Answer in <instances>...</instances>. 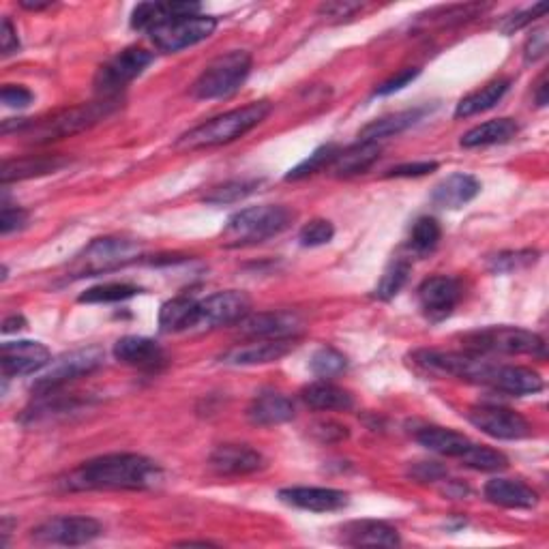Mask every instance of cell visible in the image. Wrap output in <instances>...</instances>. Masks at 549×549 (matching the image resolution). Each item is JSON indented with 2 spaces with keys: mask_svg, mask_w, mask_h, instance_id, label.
Masks as SVG:
<instances>
[{
  "mask_svg": "<svg viewBox=\"0 0 549 549\" xmlns=\"http://www.w3.org/2000/svg\"><path fill=\"white\" fill-rule=\"evenodd\" d=\"M161 479L163 472L153 459L138 453H112L71 470L65 485L73 492H138L159 485Z\"/></svg>",
  "mask_w": 549,
  "mask_h": 549,
  "instance_id": "obj_1",
  "label": "cell"
},
{
  "mask_svg": "<svg viewBox=\"0 0 549 549\" xmlns=\"http://www.w3.org/2000/svg\"><path fill=\"white\" fill-rule=\"evenodd\" d=\"M269 114H271L269 101H254L249 103V106L230 110L194 129H189L174 142V148L176 151H200V148H215L221 144H230L234 140L243 138L251 129H256Z\"/></svg>",
  "mask_w": 549,
  "mask_h": 549,
  "instance_id": "obj_2",
  "label": "cell"
},
{
  "mask_svg": "<svg viewBox=\"0 0 549 549\" xmlns=\"http://www.w3.org/2000/svg\"><path fill=\"white\" fill-rule=\"evenodd\" d=\"M118 108V97L106 99L99 97L97 101L82 103L76 108H67L56 112L48 118H39V121H22L16 123V129L33 142H52L69 138L73 133H80L84 129H91L93 125L101 123Z\"/></svg>",
  "mask_w": 549,
  "mask_h": 549,
  "instance_id": "obj_3",
  "label": "cell"
},
{
  "mask_svg": "<svg viewBox=\"0 0 549 549\" xmlns=\"http://www.w3.org/2000/svg\"><path fill=\"white\" fill-rule=\"evenodd\" d=\"M292 221L294 211H290L288 206H251V209H245L228 219L224 228V243L228 247L258 245L288 230Z\"/></svg>",
  "mask_w": 549,
  "mask_h": 549,
  "instance_id": "obj_4",
  "label": "cell"
},
{
  "mask_svg": "<svg viewBox=\"0 0 549 549\" xmlns=\"http://www.w3.org/2000/svg\"><path fill=\"white\" fill-rule=\"evenodd\" d=\"M142 258V245L121 236H106V239H95L82 254L69 266V277H95L110 273L116 269H125L127 264L138 262Z\"/></svg>",
  "mask_w": 549,
  "mask_h": 549,
  "instance_id": "obj_5",
  "label": "cell"
},
{
  "mask_svg": "<svg viewBox=\"0 0 549 549\" xmlns=\"http://www.w3.org/2000/svg\"><path fill=\"white\" fill-rule=\"evenodd\" d=\"M251 73V54L232 50L217 56L191 86L196 99H226L245 84Z\"/></svg>",
  "mask_w": 549,
  "mask_h": 549,
  "instance_id": "obj_6",
  "label": "cell"
},
{
  "mask_svg": "<svg viewBox=\"0 0 549 549\" xmlns=\"http://www.w3.org/2000/svg\"><path fill=\"white\" fill-rule=\"evenodd\" d=\"M464 344L477 354H509V356H537L545 359V341L541 335L517 329V326H487V329L464 335Z\"/></svg>",
  "mask_w": 549,
  "mask_h": 549,
  "instance_id": "obj_7",
  "label": "cell"
},
{
  "mask_svg": "<svg viewBox=\"0 0 549 549\" xmlns=\"http://www.w3.org/2000/svg\"><path fill=\"white\" fill-rule=\"evenodd\" d=\"M414 363L438 376H453L472 384L487 387L496 363L483 359L477 352H453V350H417L412 354Z\"/></svg>",
  "mask_w": 549,
  "mask_h": 549,
  "instance_id": "obj_8",
  "label": "cell"
},
{
  "mask_svg": "<svg viewBox=\"0 0 549 549\" xmlns=\"http://www.w3.org/2000/svg\"><path fill=\"white\" fill-rule=\"evenodd\" d=\"M103 361H106V354L97 346L67 352L61 359L52 361L46 372L37 378V382L33 384V393L39 397L61 391L71 380H78L82 376L97 372Z\"/></svg>",
  "mask_w": 549,
  "mask_h": 549,
  "instance_id": "obj_9",
  "label": "cell"
},
{
  "mask_svg": "<svg viewBox=\"0 0 549 549\" xmlns=\"http://www.w3.org/2000/svg\"><path fill=\"white\" fill-rule=\"evenodd\" d=\"M153 63V54L142 48H127L101 65L95 76V91L99 97H118L121 91L142 76L144 69Z\"/></svg>",
  "mask_w": 549,
  "mask_h": 549,
  "instance_id": "obj_10",
  "label": "cell"
},
{
  "mask_svg": "<svg viewBox=\"0 0 549 549\" xmlns=\"http://www.w3.org/2000/svg\"><path fill=\"white\" fill-rule=\"evenodd\" d=\"M217 28V20L211 16H187V18H174L170 22H163L155 26L153 31H148L153 46L161 52H181L185 48L196 46L200 41H206Z\"/></svg>",
  "mask_w": 549,
  "mask_h": 549,
  "instance_id": "obj_11",
  "label": "cell"
},
{
  "mask_svg": "<svg viewBox=\"0 0 549 549\" xmlns=\"http://www.w3.org/2000/svg\"><path fill=\"white\" fill-rule=\"evenodd\" d=\"M101 524L93 517H80V515H65L54 517L43 522L33 530V541L41 545H65L76 547L93 543L101 537Z\"/></svg>",
  "mask_w": 549,
  "mask_h": 549,
  "instance_id": "obj_12",
  "label": "cell"
},
{
  "mask_svg": "<svg viewBox=\"0 0 549 549\" xmlns=\"http://www.w3.org/2000/svg\"><path fill=\"white\" fill-rule=\"evenodd\" d=\"M468 421L496 440H522L532 434L530 423L509 408L500 406H474L466 412Z\"/></svg>",
  "mask_w": 549,
  "mask_h": 549,
  "instance_id": "obj_13",
  "label": "cell"
},
{
  "mask_svg": "<svg viewBox=\"0 0 549 549\" xmlns=\"http://www.w3.org/2000/svg\"><path fill=\"white\" fill-rule=\"evenodd\" d=\"M251 314V299L241 290H226L198 301V326H232Z\"/></svg>",
  "mask_w": 549,
  "mask_h": 549,
  "instance_id": "obj_14",
  "label": "cell"
},
{
  "mask_svg": "<svg viewBox=\"0 0 549 549\" xmlns=\"http://www.w3.org/2000/svg\"><path fill=\"white\" fill-rule=\"evenodd\" d=\"M52 363L50 350L39 344V341H5L3 350H0V367H3V376L20 378L41 372L43 367Z\"/></svg>",
  "mask_w": 549,
  "mask_h": 549,
  "instance_id": "obj_15",
  "label": "cell"
},
{
  "mask_svg": "<svg viewBox=\"0 0 549 549\" xmlns=\"http://www.w3.org/2000/svg\"><path fill=\"white\" fill-rule=\"evenodd\" d=\"M462 299V284L455 277L436 275L419 286V303L423 314L432 320L447 318Z\"/></svg>",
  "mask_w": 549,
  "mask_h": 549,
  "instance_id": "obj_16",
  "label": "cell"
},
{
  "mask_svg": "<svg viewBox=\"0 0 549 549\" xmlns=\"http://www.w3.org/2000/svg\"><path fill=\"white\" fill-rule=\"evenodd\" d=\"M239 326L241 333L251 339H296L303 331V320L290 311H264L249 314Z\"/></svg>",
  "mask_w": 549,
  "mask_h": 549,
  "instance_id": "obj_17",
  "label": "cell"
},
{
  "mask_svg": "<svg viewBox=\"0 0 549 549\" xmlns=\"http://www.w3.org/2000/svg\"><path fill=\"white\" fill-rule=\"evenodd\" d=\"M279 500L290 507L311 511V513H331L348 507V494L333 487H286L279 492Z\"/></svg>",
  "mask_w": 549,
  "mask_h": 549,
  "instance_id": "obj_18",
  "label": "cell"
},
{
  "mask_svg": "<svg viewBox=\"0 0 549 549\" xmlns=\"http://www.w3.org/2000/svg\"><path fill=\"white\" fill-rule=\"evenodd\" d=\"M114 356L116 361H121L129 367L144 369V372H159V369L166 367L168 363L166 350H163L155 339L136 335L118 339L114 344Z\"/></svg>",
  "mask_w": 549,
  "mask_h": 549,
  "instance_id": "obj_19",
  "label": "cell"
},
{
  "mask_svg": "<svg viewBox=\"0 0 549 549\" xmlns=\"http://www.w3.org/2000/svg\"><path fill=\"white\" fill-rule=\"evenodd\" d=\"M209 466L219 477H243L264 468V457L247 444H221L209 459Z\"/></svg>",
  "mask_w": 549,
  "mask_h": 549,
  "instance_id": "obj_20",
  "label": "cell"
},
{
  "mask_svg": "<svg viewBox=\"0 0 549 549\" xmlns=\"http://www.w3.org/2000/svg\"><path fill=\"white\" fill-rule=\"evenodd\" d=\"M294 350V339H254L251 344L234 346L221 354V363L226 365H266L284 359Z\"/></svg>",
  "mask_w": 549,
  "mask_h": 549,
  "instance_id": "obj_21",
  "label": "cell"
},
{
  "mask_svg": "<svg viewBox=\"0 0 549 549\" xmlns=\"http://www.w3.org/2000/svg\"><path fill=\"white\" fill-rule=\"evenodd\" d=\"M341 543L350 547H397L399 532L376 519H356L341 526Z\"/></svg>",
  "mask_w": 549,
  "mask_h": 549,
  "instance_id": "obj_22",
  "label": "cell"
},
{
  "mask_svg": "<svg viewBox=\"0 0 549 549\" xmlns=\"http://www.w3.org/2000/svg\"><path fill=\"white\" fill-rule=\"evenodd\" d=\"M487 387L507 395H534L543 391V378L522 365H494V372L487 380Z\"/></svg>",
  "mask_w": 549,
  "mask_h": 549,
  "instance_id": "obj_23",
  "label": "cell"
},
{
  "mask_svg": "<svg viewBox=\"0 0 549 549\" xmlns=\"http://www.w3.org/2000/svg\"><path fill=\"white\" fill-rule=\"evenodd\" d=\"M481 183L470 174H451L440 181L432 191V202L440 209L457 211L479 196Z\"/></svg>",
  "mask_w": 549,
  "mask_h": 549,
  "instance_id": "obj_24",
  "label": "cell"
},
{
  "mask_svg": "<svg viewBox=\"0 0 549 549\" xmlns=\"http://www.w3.org/2000/svg\"><path fill=\"white\" fill-rule=\"evenodd\" d=\"M200 9L198 3H142L131 13V28L148 33L155 26L174 18L198 16Z\"/></svg>",
  "mask_w": 549,
  "mask_h": 549,
  "instance_id": "obj_25",
  "label": "cell"
},
{
  "mask_svg": "<svg viewBox=\"0 0 549 549\" xmlns=\"http://www.w3.org/2000/svg\"><path fill=\"white\" fill-rule=\"evenodd\" d=\"M483 494L489 502L504 509H532L539 502V496L532 487L513 479L487 481Z\"/></svg>",
  "mask_w": 549,
  "mask_h": 549,
  "instance_id": "obj_26",
  "label": "cell"
},
{
  "mask_svg": "<svg viewBox=\"0 0 549 549\" xmlns=\"http://www.w3.org/2000/svg\"><path fill=\"white\" fill-rule=\"evenodd\" d=\"M247 419L260 427H273L294 419V404L281 393H262L247 408Z\"/></svg>",
  "mask_w": 549,
  "mask_h": 549,
  "instance_id": "obj_27",
  "label": "cell"
},
{
  "mask_svg": "<svg viewBox=\"0 0 549 549\" xmlns=\"http://www.w3.org/2000/svg\"><path fill=\"white\" fill-rule=\"evenodd\" d=\"M65 159L58 155H28L20 159H7L0 170V181L3 185L11 181H24V178L46 176L50 172L61 170L65 166Z\"/></svg>",
  "mask_w": 549,
  "mask_h": 549,
  "instance_id": "obj_28",
  "label": "cell"
},
{
  "mask_svg": "<svg viewBox=\"0 0 549 549\" xmlns=\"http://www.w3.org/2000/svg\"><path fill=\"white\" fill-rule=\"evenodd\" d=\"M380 153H382V148L378 142L359 140L356 144L344 148V151H339L331 170L339 178L363 174L380 159Z\"/></svg>",
  "mask_w": 549,
  "mask_h": 549,
  "instance_id": "obj_29",
  "label": "cell"
},
{
  "mask_svg": "<svg viewBox=\"0 0 549 549\" xmlns=\"http://www.w3.org/2000/svg\"><path fill=\"white\" fill-rule=\"evenodd\" d=\"M417 440L427 451L453 459H462L472 444V440H468L464 434H457L453 429L444 427H423L417 432Z\"/></svg>",
  "mask_w": 549,
  "mask_h": 549,
  "instance_id": "obj_30",
  "label": "cell"
},
{
  "mask_svg": "<svg viewBox=\"0 0 549 549\" xmlns=\"http://www.w3.org/2000/svg\"><path fill=\"white\" fill-rule=\"evenodd\" d=\"M198 326V301L191 296H176L163 303L159 311V329L163 333H181Z\"/></svg>",
  "mask_w": 549,
  "mask_h": 549,
  "instance_id": "obj_31",
  "label": "cell"
},
{
  "mask_svg": "<svg viewBox=\"0 0 549 549\" xmlns=\"http://www.w3.org/2000/svg\"><path fill=\"white\" fill-rule=\"evenodd\" d=\"M301 397L309 408L322 410V412L350 410L354 406V397L350 391L341 389V387H337V384L326 382V380L309 384V387L303 389Z\"/></svg>",
  "mask_w": 549,
  "mask_h": 549,
  "instance_id": "obj_32",
  "label": "cell"
},
{
  "mask_svg": "<svg viewBox=\"0 0 549 549\" xmlns=\"http://www.w3.org/2000/svg\"><path fill=\"white\" fill-rule=\"evenodd\" d=\"M425 110L423 108H414V110H406V112H397L391 116L378 118V121L369 123L361 129L359 140L365 142H380L397 136V133H404L406 129H410L412 125H417L423 118Z\"/></svg>",
  "mask_w": 549,
  "mask_h": 549,
  "instance_id": "obj_33",
  "label": "cell"
},
{
  "mask_svg": "<svg viewBox=\"0 0 549 549\" xmlns=\"http://www.w3.org/2000/svg\"><path fill=\"white\" fill-rule=\"evenodd\" d=\"M517 123L513 118H496V121H487L483 125H477L474 129L466 131L459 144L464 148H481V146H494L504 144L517 136Z\"/></svg>",
  "mask_w": 549,
  "mask_h": 549,
  "instance_id": "obj_34",
  "label": "cell"
},
{
  "mask_svg": "<svg viewBox=\"0 0 549 549\" xmlns=\"http://www.w3.org/2000/svg\"><path fill=\"white\" fill-rule=\"evenodd\" d=\"M509 86H511V80H494L485 84L483 88H479V91L466 95L457 103L455 118H468V116L492 110L496 103H500L502 97L507 95Z\"/></svg>",
  "mask_w": 549,
  "mask_h": 549,
  "instance_id": "obj_35",
  "label": "cell"
},
{
  "mask_svg": "<svg viewBox=\"0 0 549 549\" xmlns=\"http://www.w3.org/2000/svg\"><path fill=\"white\" fill-rule=\"evenodd\" d=\"M258 187H260V181H256V178H236V181H228L224 185L213 187L209 194L204 196V202L215 204V206L234 204L254 194Z\"/></svg>",
  "mask_w": 549,
  "mask_h": 549,
  "instance_id": "obj_36",
  "label": "cell"
},
{
  "mask_svg": "<svg viewBox=\"0 0 549 549\" xmlns=\"http://www.w3.org/2000/svg\"><path fill=\"white\" fill-rule=\"evenodd\" d=\"M341 148L337 144H324L320 148H316L314 153H311L305 161H301L299 166L292 168L286 174V181H303L307 176H314L318 172H322L324 168H331L335 157L339 155Z\"/></svg>",
  "mask_w": 549,
  "mask_h": 549,
  "instance_id": "obj_37",
  "label": "cell"
},
{
  "mask_svg": "<svg viewBox=\"0 0 549 549\" xmlns=\"http://www.w3.org/2000/svg\"><path fill=\"white\" fill-rule=\"evenodd\" d=\"M459 462L472 470H481V472H498L509 466L507 455H502L496 449L481 447L477 442L470 444V449L464 453V457L459 459Z\"/></svg>",
  "mask_w": 549,
  "mask_h": 549,
  "instance_id": "obj_38",
  "label": "cell"
},
{
  "mask_svg": "<svg viewBox=\"0 0 549 549\" xmlns=\"http://www.w3.org/2000/svg\"><path fill=\"white\" fill-rule=\"evenodd\" d=\"M138 292V286L123 284V281H112V284L88 288L84 294H80V303H118L131 299V296H136Z\"/></svg>",
  "mask_w": 549,
  "mask_h": 549,
  "instance_id": "obj_39",
  "label": "cell"
},
{
  "mask_svg": "<svg viewBox=\"0 0 549 549\" xmlns=\"http://www.w3.org/2000/svg\"><path fill=\"white\" fill-rule=\"evenodd\" d=\"M346 367H348V359L335 348H320L314 352V356H311L309 361L311 372L322 380L339 376L341 372H346Z\"/></svg>",
  "mask_w": 549,
  "mask_h": 549,
  "instance_id": "obj_40",
  "label": "cell"
},
{
  "mask_svg": "<svg viewBox=\"0 0 549 549\" xmlns=\"http://www.w3.org/2000/svg\"><path fill=\"white\" fill-rule=\"evenodd\" d=\"M408 275H410V264L404 260H395L380 279V284L376 288V299L380 301L395 299V296L406 286Z\"/></svg>",
  "mask_w": 549,
  "mask_h": 549,
  "instance_id": "obj_41",
  "label": "cell"
},
{
  "mask_svg": "<svg viewBox=\"0 0 549 549\" xmlns=\"http://www.w3.org/2000/svg\"><path fill=\"white\" fill-rule=\"evenodd\" d=\"M442 239V228L434 217H421L412 228L410 234V245L419 254H427V251H434Z\"/></svg>",
  "mask_w": 549,
  "mask_h": 549,
  "instance_id": "obj_42",
  "label": "cell"
},
{
  "mask_svg": "<svg viewBox=\"0 0 549 549\" xmlns=\"http://www.w3.org/2000/svg\"><path fill=\"white\" fill-rule=\"evenodd\" d=\"M539 254L532 249H524V251H504V254H498L496 258H492L489 262V269L494 273H513L519 269H526V266L537 262Z\"/></svg>",
  "mask_w": 549,
  "mask_h": 549,
  "instance_id": "obj_43",
  "label": "cell"
},
{
  "mask_svg": "<svg viewBox=\"0 0 549 549\" xmlns=\"http://www.w3.org/2000/svg\"><path fill=\"white\" fill-rule=\"evenodd\" d=\"M335 236V228L326 219H311L299 232V241L303 247H322L331 243Z\"/></svg>",
  "mask_w": 549,
  "mask_h": 549,
  "instance_id": "obj_44",
  "label": "cell"
},
{
  "mask_svg": "<svg viewBox=\"0 0 549 549\" xmlns=\"http://www.w3.org/2000/svg\"><path fill=\"white\" fill-rule=\"evenodd\" d=\"M363 9L361 3H350V0H333V3H324L320 5L318 13L324 18L331 20H348L354 13H359Z\"/></svg>",
  "mask_w": 549,
  "mask_h": 549,
  "instance_id": "obj_45",
  "label": "cell"
},
{
  "mask_svg": "<svg viewBox=\"0 0 549 549\" xmlns=\"http://www.w3.org/2000/svg\"><path fill=\"white\" fill-rule=\"evenodd\" d=\"M309 432H311V436H314L316 440L326 442V444L339 442V440L348 438V427L339 425L335 421H320V423H316L314 427H311Z\"/></svg>",
  "mask_w": 549,
  "mask_h": 549,
  "instance_id": "obj_46",
  "label": "cell"
},
{
  "mask_svg": "<svg viewBox=\"0 0 549 549\" xmlns=\"http://www.w3.org/2000/svg\"><path fill=\"white\" fill-rule=\"evenodd\" d=\"M0 97H3V103L7 108H18V110L28 108L35 99V95L28 91V88L16 86V84L3 86V93H0Z\"/></svg>",
  "mask_w": 549,
  "mask_h": 549,
  "instance_id": "obj_47",
  "label": "cell"
},
{
  "mask_svg": "<svg viewBox=\"0 0 549 549\" xmlns=\"http://www.w3.org/2000/svg\"><path fill=\"white\" fill-rule=\"evenodd\" d=\"M26 221H28V213L24 209H18V206L5 204L3 206V213H0V232H3L7 236L11 232L24 228Z\"/></svg>",
  "mask_w": 549,
  "mask_h": 549,
  "instance_id": "obj_48",
  "label": "cell"
},
{
  "mask_svg": "<svg viewBox=\"0 0 549 549\" xmlns=\"http://www.w3.org/2000/svg\"><path fill=\"white\" fill-rule=\"evenodd\" d=\"M438 168L436 161H417V163H404V166L391 168L387 174V178H417V176H425L429 172H434Z\"/></svg>",
  "mask_w": 549,
  "mask_h": 549,
  "instance_id": "obj_49",
  "label": "cell"
},
{
  "mask_svg": "<svg viewBox=\"0 0 549 549\" xmlns=\"http://www.w3.org/2000/svg\"><path fill=\"white\" fill-rule=\"evenodd\" d=\"M419 69H404V71H399L397 76H393L391 80H387L384 84H380L376 88V95L384 97V95H393L397 91H402V88H406L410 82H414L419 78Z\"/></svg>",
  "mask_w": 549,
  "mask_h": 549,
  "instance_id": "obj_50",
  "label": "cell"
},
{
  "mask_svg": "<svg viewBox=\"0 0 549 549\" xmlns=\"http://www.w3.org/2000/svg\"><path fill=\"white\" fill-rule=\"evenodd\" d=\"M547 11V5L541 3V5H534L532 9L524 11V13H515L513 18H504V22L500 24V28L504 33H513V31H519V28H524L526 24H530L532 20H537V16H543V13Z\"/></svg>",
  "mask_w": 549,
  "mask_h": 549,
  "instance_id": "obj_51",
  "label": "cell"
},
{
  "mask_svg": "<svg viewBox=\"0 0 549 549\" xmlns=\"http://www.w3.org/2000/svg\"><path fill=\"white\" fill-rule=\"evenodd\" d=\"M410 477L417 479V481H423V483H434V481H440L447 477V470H444L440 464L436 462H421V464H414L410 468Z\"/></svg>",
  "mask_w": 549,
  "mask_h": 549,
  "instance_id": "obj_52",
  "label": "cell"
},
{
  "mask_svg": "<svg viewBox=\"0 0 549 549\" xmlns=\"http://www.w3.org/2000/svg\"><path fill=\"white\" fill-rule=\"evenodd\" d=\"M545 52H547V31L545 28H541V31H534L532 37L526 41L524 58L528 63H534V61H539L541 56H545Z\"/></svg>",
  "mask_w": 549,
  "mask_h": 549,
  "instance_id": "obj_53",
  "label": "cell"
},
{
  "mask_svg": "<svg viewBox=\"0 0 549 549\" xmlns=\"http://www.w3.org/2000/svg\"><path fill=\"white\" fill-rule=\"evenodd\" d=\"M0 50H3V56H11L20 50L18 31L9 18L3 20V28H0Z\"/></svg>",
  "mask_w": 549,
  "mask_h": 549,
  "instance_id": "obj_54",
  "label": "cell"
},
{
  "mask_svg": "<svg viewBox=\"0 0 549 549\" xmlns=\"http://www.w3.org/2000/svg\"><path fill=\"white\" fill-rule=\"evenodd\" d=\"M547 76L543 73V76L539 78L537 82V88H534V101H537L539 108H545L547 106Z\"/></svg>",
  "mask_w": 549,
  "mask_h": 549,
  "instance_id": "obj_55",
  "label": "cell"
},
{
  "mask_svg": "<svg viewBox=\"0 0 549 549\" xmlns=\"http://www.w3.org/2000/svg\"><path fill=\"white\" fill-rule=\"evenodd\" d=\"M22 329H26V320L22 318V316H11V318H7L5 322H3V333L7 335V333H18V331H22Z\"/></svg>",
  "mask_w": 549,
  "mask_h": 549,
  "instance_id": "obj_56",
  "label": "cell"
},
{
  "mask_svg": "<svg viewBox=\"0 0 549 549\" xmlns=\"http://www.w3.org/2000/svg\"><path fill=\"white\" fill-rule=\"evenodd\" d=\"M54 3H31V0H20V7L28 9V11H43V9H50Z\"/></svg>",
  "mask_w": 549,
  "mask_h": 549,
  "instance_id": "obj_57",
  "label": "cell"
},
{
  "mask_svg": "<svg viewBox=\"0 0 549 549\" xmlns=\"http://www.w3.org/2000/svg\"><path fill=\"white\" fill-rule=\"evenodd\" d=\"M176 545H183V547H194V545L211 547V545H215V543H211V541H181V543H176Z\"/></svg>",
  "mask_w": 549,
  "mask_h": 549,
  "instance_id": "obj_58",
  "label": "cell"
}]
</instances>
